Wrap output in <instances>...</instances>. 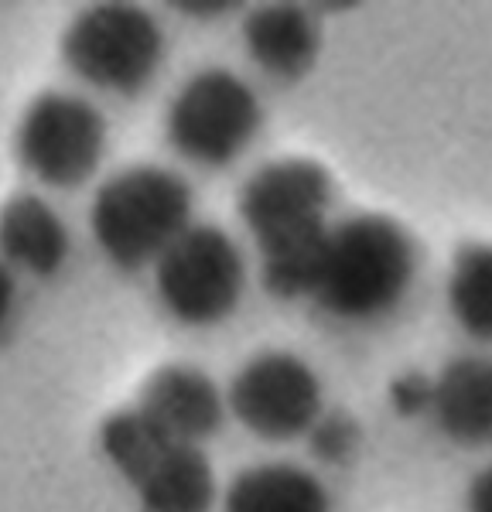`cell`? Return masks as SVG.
<instances>
[{"label": "cell", "instance_id": "obj_1", "mask_svg": "<svg viewBox=\"0 0 492 512\" xmlns=\"http://www.w3.org/2000/svg\"><path fill=\"white\" fill-rule=\"evenodd\" d=\"M417 274V246L407 226L383 212L328 226L311 301L339 321L383 318L407 297Z\"/></svg>", "mask_w": 492, "mask_h": 512}, {"label": "cell", "instance_id": "obj_2", "mask_svg": "<svg viewBox=\"0 0 492 512\" xmlns=\"http://www.w3.org/2000/svg\"><path fill=\"white\" fill-rule=\"evenodd\" d=\"M192 202V188L178 171L137 164L100 185L89 209V229L113 267L144 270L192 226Z\"/></svg>", "mask_w": 492, "mask_h": 512}, {"label": "cell", "instance_id": "obj_3", "mask_svg": "<svg viewBox=\"0 0 492 512\" xmlns=\"http://www.w3.org/2000/svg\"><path fill=\"white\" fill-rule=\"evenodd\" d=\"M62 59L100 93L137 96L164 62V31L137 4H89L65 28Z\"/></svg>", "mask_w": 492, "mask_h": 512}, {"label": "cell", "instance_id": "obj_4", "mask_svg": "<svg viewBox=\"0 0 492 512\" xmlns=\"http://www.w3.org/2000/svg\"><path fill=\"white\" fill-rule=\"evenodd\" d=\"M260 123L264 110L250 82L229 69H202L171 99L164 134L185 161L226 168L250 147Z\"/></svg>", "mask_w": 492, "mask_h": 512}, {"label": "cell", "instance_id": "obj_5", "mask_svg": "<svg viewBox=\"0 0 492 512\" xmlns=\"http://www.w3.org/2000/svg\"><path fill=\"white\" fill-rule=\"evenodd\" d=\"M246 263L236 239L219 226H188L154 263V291L175 321L209 328L236 311Z\"/></svg>", "mask_w": 492, "mask_h": 512}, {"label": "cell", "instance_id": "obj_6", "mask_svg": "<svg viewBox=\"0 0 492 512\" xmlns=\"http://www.w3.org/2000/svg\"><path fill=\"white\" fill-rule=\"evenodd\" d=\"M106 151L100 106L76 93L31 99L14 134V154L31 178L48 188H76L96 175Z\"/></svg>", "mask_w": 492, "mask_h": 512}, {"label": "cell", "instance_id": "obj_7", "mask_svg": "<svg viewBox=\"0 0 492 512\" xmlns=\"http://www.w3.org/2000/svg\"><path fill=\"white\" fill-rule=\"evenodd\" d=\"M226 410L260 441H294L325 414L322 383L301 355L270 349L236 369Z\"/></svg>", "mask_w": 492, "mask_h": 512}, {"label": "cell", "instance_id": "obj_8", "mask_svg": "<svg viewBox=\"0 0 492 512\" xmlns=\"http://www.w3.org/2000/svg\"><path fill=\"white\" fill-rule=\"evenodd\" d=\"M332 175L311 158H281L257 168L240 188V219L260 250L328 226Z\"/></svg>", "mask_w": 492, "mask_h": 512}, {"label": "cell", "instance_id": "obj_9", "mask_svg": "<svg viewBox=\"0 0 492 512\" xmlns=\"http://www.w3.org/2000/svg\"><path fill=\"white\" fill-rule=\"evenodd\" d=\"M137 407L168 437L202 448L223 427L226 393L195 366H161L141 386Z\"/></svg>", "mask_w": 492, "mask_h": 512}, {"label": "cell", "instance_id": "obj_10", "mask_svg": "<svg viewBox=\"0 0 492 512\" xmlns=\"http://www.w3.org/2000/svg\"><path fill=\"white\" fill-rule=\"evenodd\" d=\"M243 48L260 72L281 82H294L315 65L322 35H318V21L308 7L264 4L246 14Z\"/></svg>", "mask_w": 492, "mask_h": 512}, {"label": "cell", "instance_id": "obj_11", "mask_svg": "<svg viewBox=\"0 0 492 512\" xmlns=\"http://www.w3.org/2000/svg\"><path fill=\"white\" fill-rule=\"evenodd\" d=\"M431 417L448 441L462 448L492 444V359L458 355L438 376L431 393Z\"/></svg>", "mask_w": 492, "mask_h": 512}, {"label": "cell", "instance_id": "obj_12", "mask_svg": "<svg viewBox=\"0 0 492 512\" xmlns=\"http://www.w3.org/2000/svg\"><path fill=\"white\" fill-rule=\"evenodd\" d=\"M69 256V229L38 195H14L0 205V260L31 277H52Z\"/></svg>", "mask_w": 492, "mask_h": 512}, {"label": "cell", "instance_id": "obj_13", "mask_svg": "<svg viewBox=\"0 0 492 512\" xmlns=\"http://www.w3.org/2000/svg\"><path fill=\"white\" fill-rule=\"evenodd\" d=\"M223 512H332V495L305 468L267 461L229 482Z\"/></svg>", "mask_w": 492, "mask_h": 512}, {"label": "cell", "instance_id": "obj_14", "mask_svg": "<svg viewBox=\"0 0 492 512\" xmlns=\"http://www.w3.org/2000/svg\"><path fill=\"white\" fill-rule=\"evenodd\" d=\"M130 489L137 492L141 512H209L216 506V475L195 444H171Z\"/></svg>", "mask_w": 492, "mask_h": 512}, {"label": "cell", "instance_id": "obj_15", "mask_svg": "<svg viewBox=\"0 0 492 512\" xmlns=\"http://www.w3.org/2000/svg\"><path fill=\"white\" fill-rule=\"evenodd\" d=\"M448 311L465 335L492 345V243L458 246L448 274Z\"/></svg>", "mask_w": 492, "mask_h": 512}, {"label": "cell", "instance_id": "obj_16", "mask_svg": "<svg viewBox=\"0 0 492 512\" xmlns=\"http://www.w3.org/2000/svg\"><path fill=\"white\" fill-rule=\"evenodd\" d=\"M311 451L328 465H346L359 448V420L349 414H322L308 431Z\"/></svg>", "mask_w": 492, "mask_h": 512}, {"label": "cell", "instance_id": "obj_17", "mask_svg": "<svg viewBox=\"0 0 492 512\" xmlns=\"http://www.w3.org/2000/svg\"><path fill=\"white\" fill-rule=\"evenodd\" d=\"M431 393H434V379L414 373V369L400 373L390 383V403L400 417H417L424 410H431Z\"/></svg>", "mask_w": 492, "mask_h": 512}, {"label": "cell", "instance_id": "obj_18", "mask_svg": "<svg viewBox=\"0 0 492 512\" xmlns=\"http://www.w3.org/2000/svg\"><path fill=\"white\" fill-rule=\"evenodd\" d=\"M465 509L469 512H492V461L472 478L469 492H465Z\"/></svg>", "mask_w": 492, "mask_h": 512}, {"label": "cell", "instance_id": "obj_19", "mask_svg": "<svg viewBox=\"0 0 492 512\" xmlns=\"http://www.w3.org/2000/svg\"><path fill=\"white\" fill-rule=\"evenodd\" d=\"M14 297H18V287H14V270L0 260V332H4L7 318L14 311Z\"/></svg>", "mask_w": 492, "mask_h": 512}, {"label": "cell", "instance_id": "obj_20", "mask_svg": "<svg viewBox=\"0 0 492 512\" xmlns=\"http://www.w3.org/2000/svg\"><path fill=\"white\" fill-rule=\"evenodd\" d=\"M178 11H185L188 18H216V14L233 11V4H178Z\"/></svg>", "mask_w": 492, "mask_h": 512}]
</instances>
